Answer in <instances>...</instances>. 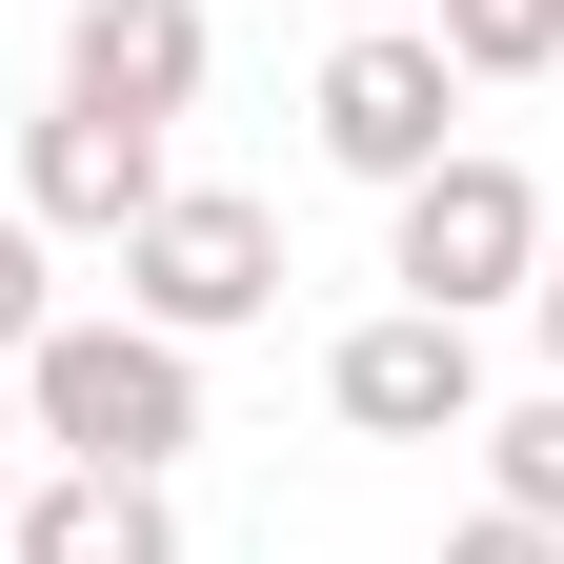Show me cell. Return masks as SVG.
Returning a JSON list of instances; mask_svg holds the SVG:
<instances>
[{
  "mask_svg": "<svg viewBox=\"0 0 564 564\" xmlns=\"http://www.w3.org/2000/svg\"><path fill=\"white\" fill-rule=\"evenodd\" d=\"M383 282H403V303H444V323L524 303V282H544V182L505 162V141H444V162L383 202Z\"/></svg>",
  "mask_w": 564,
  "mask_h": 564,
  "instance_id": "7a4b0ae2",
  "label": "cell"
},
{
  "mask_svg": "<svg viewBox=\"0 0 564 564\" xmlns=\"http://www.w3.org/2000/svg\"><path fill=\"white\" fill-rule=\"evenodd\" d=\"M0 444H21V364H0Z\"/></svg>",
  "mask_w": 564,
  "mask_h": 564,
  "instance_id": "9a60e30c",
  "label": "cell"
},
{
  "mask_svg": "<svg viewBox=\"0 0 564 564\" xmlns=\"http://www.w3.org/2000/svg\"><path fill=\"white\" fill-rule=\"evenodd\" d=\"M444 564H564V524H524V505H484V524H464Z\"/></svg>",
  "mask_w": 564,
  "mask_h": 564,
  "instance_id": "7c38bea8",
  "label": "cell"
},
{
  "mask_svg": "<svg viewBox=\"0 0 564 564\" xmlns=\"http://www.w3.org/2000/svg\"><path fill=\"white\" fill-rule=\"evenodd\" d=\"M282 303V223L242 182H162L141 202V242H121V323H162V343H223Z\"/></svg>",
  "mask_w": 564,
  "mask_h": 564,
  "instance_id": "3957f363",
  "label": "cell"
},
{
  "mask_svg": "<svg viewBox=\"0 0 564 564\" xmlns=\"http://www.w3.org/2000/svg\"><path fill=\"white\" fill-rule=\"evenodd\" d=\"M524 323H544V383H564V223H544V282H524Z\"/></svg>",
  "mask_w": 564,
  "mask_h": 564,
  "instance_id": "4fadbf2b",
  "label": "cell"
},
{
  "mask_svg": "<svg viewBox=\"0 0 564 564\" xmlns=\"http://www.w3.org/2000/svg\"><path fill=\"white\" fill-rule=\"evenodd\" d=\"M41 323H61V282H41V223H21V202H0V364H21Z\"/></svg>",
  "mask_w": 564,
  "mask_h": 564,
  "instance_id": "8fae6325",
  "label": "cell"
},
{
  "mask_svg": "<svg viewBox=\"0 0 564 564\" xmlns=\"http://www.w3.org/2000/svg\"><path fill=\"white\" fill-rule=\"evenodd\" d=\"M141 202H162V121H101V101L21 121V223L41 242H141Z\"/></svg>",
  "mask_w": 564,
  "mask_h": 564,
  "instance_id": "8992f818",
  "label": "cell"
},
{
  "mask_svg": "<svg viewBox=\"0 0 564 564\" xmlns=\"http://www.w3.org/2000/svg\"><path fill=\"white\" fill-rule=\"evenodd\" d=\"M423 41H444L464 82H544V61H564V0H423Z\"/></svg>",
  "mask_w": 564,
  "mask_h": 564,
  "instance_id": "9c48e42d",
  "label": "cell"
},
{
  "mask_svg": "<svg viewBox=\"0 0 564 564\" xmlns=\"http://www.w3.org/2000/svg\"><path fill=\"white\" fill-rule=\"evenodd\" d=\"M21 444L162 484V464L202 444V343H162V323H41V343H21Z\"/></svg>",
  "mask_w": 564,
  "mask_h": 564,
  "instance_id": "6da1fadb",
  "label": "cell"
},
{
  "mask_svg": "<svg viewBox=\"0 0 564 564\" xmlns=\"http://www.w3.org/2000/svg\"><path fill=\"white\" fill-rule=\"evenodd\" d=\"M0 564H21V544H0Z\"/></svg>",
  "mask_w": 564,
  "mask_h": 564,
  "instance_id": "2e32d148",
  "label": "cell"
},
{
  "mask_svg": "<svg viewBox=\"0 0 564 564\" xmlns=\"http://www.w3.org/2000/svg\"><path fill=\"white\" fill-rule=\"evenodd\" d=\"M61 101L182 121V101H202V0H82V21H61Z\"/></svg>",
  "mask_w": 564,
  "mask_h": 564,
  "instance_id": "52a82bcc",
  "label": "cell"
},
{
  "mask_svg": "<svg viewBox=\"0 0 564 564\" xmlns=\"http://www.w3.org/2000/svg\"><path fill=\"white\" fill-rule=\"evenodd\" d=\"M484 444H505V505H524V524H564V383H544V403H505Z\"/></svg>",
  "mask_w": 564,
  "mask_h": 564,
  "instance_id": "30bf717a",
  "label": "cell"
},
{
  "mask_svg": "<svg viewBox=\"0 0 564 564\" xmlns=\"http://www.w3.org/2000/svg\"><path fill=\"white\" fill-rule=\"evenodd\" d=\"M323 403L364 423V444H484V323H444V303L343 323L323 343Z\"/></svg>",
  "mask_w": 564,
  "mask_h": 564,
  "instance_id": "5b68a950",
  "label": "cell"
},
{
  "mask_svg": "<svg viewBox=\"0 0 564 564\" xmlns=\"http://www.w3.org/2000/svg\"><path fill=\"white\" fill-rule=\"evenodd\" d=\"M0 544H21V564H182V505L121 484V464H41L21 505H0Z\"/></svg>",
  "mask_w": 564,
  "mask_h": 564,
  "instance_id": "ba28073f",
  "label": "cell"
},
{
  "mask_svg": "<svg viewBox=\"0 0 564 564\" xmlns=\"http://www.w3.org/2000/svg\"><path fill=\"white\" fill-rule=\"evenodd\" d=\"M343 21H423V0H343Z\"/></svg>",
  "mask_w": 564,
  "mask_h": 564,
  "instance_id": "5bb4252c",
  "label": "cell"
},
{
  "mask_svg": "<svg viewBox=\"0 0 564 564\" xmlns=\"http://www.w3.org/2000/svg\"><path fill=\"white\" fill-rule=\"evenodd\" d=\"M303 121H323V162H343V182H383V202H403V182L464 141V61L423 41V21H343V61L303 82Z\"/></svg>",
  "mask_w": 564,
  "mask_h": 564,
  "instance_id": "277c9868",
  "label": "cell"
}]
</instances>
